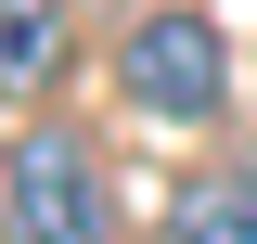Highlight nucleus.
Segmentation results:
<instances>
[{
	"label": "nucleus",
	"mask_w": 257,
	"mask_h": 244,
	"mask_svg": "<svg viewBox=\"0 0 257 244\" xmlns=\"http://www.w3.org/2000/svg\"><path fill=\"white\" fill-rule=\"evenodd\" d=\"M13 244H103V167L64 129H13V193H0Z\"/></svg>",
	"instance_id": "f03ea898"
},
{
	"label": "nucleus",
	"mask_w": 257,
	"mask_h": 244,
	"mask_svg": "<svg viewBox=\"0 0 257 244\" xmlns=\"http://www.w3.org/2000/svg\"><path fill=\"white\" fill-rule=\"evenodd\" d=\"M116 90L142 103V116H219L231 103V52H219V26L206 13H142V26L116 39Z\"/></svg>",
	"instance_id": "f257e3e1"
},
{
	"label": "nucleus",
	"mask_w": 257,
	"mask_h": 244,
	"mask_svg": "<svg viewBox=\"0 0 257 244\" xmlns=\"http://www.w3.org/2000/svg\"><path fill=\"white\" fill-rule=\"evenodd\" d=\"M52 64H64V0H0V77H13V103L52 90Z\"/></svg>",
	"instance_id": "20e7f679"
},
{
	"label": "nucleus",
	"mask_w": 257,
	"mask_h": 244,
	"mask_svg": "<svg viewBox=\"0 0 257 244\" xmlns=\"http://www.w3.org/2000/svg\"><path fill=\"white\" fill-rule=\"evenodd\" d=\"M167 244H257V154L244 167H193L180 206H167Z\"/></svg>",
	"instance_id": "7ed1b4c3"
}]
</instances>
